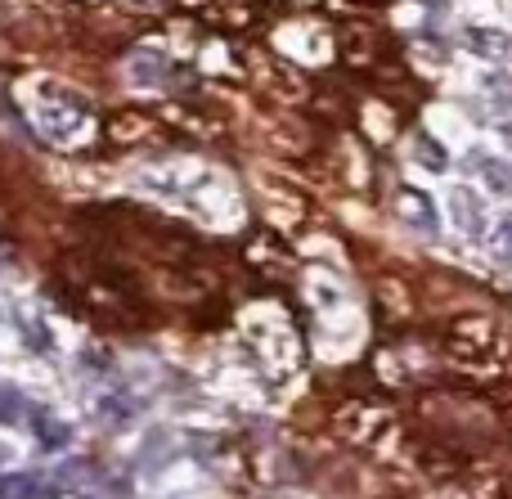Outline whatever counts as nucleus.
Returning a JSON list of instances; mask_svg holds the SVG:
<instances>
[{
  "instance_id": "obj_1",
  "label": "nucleus",
  "mask_w": 512,
  "mask_h": 499,
  "mask_svg": "<svg viewBox=\"0 0 512 499\" xmlns=\"http://www.w3.org/2000/svg\"><path fill=\"white\" fill-rule=\"evenodd\" d=\"M445 351L463 369H490L504 356V333H499V324L490 315H459L445 329Z\"/></svg>"
},
{
  "instance_id": "obj_2",
  "label": "nucleus",
  "mask_w": 512,
  "mask_h": 499,
  "mask_svg": "<svg viewBox=\"0 0 512 499\" xmlns=\"http://www.w3.org/2000/svg\"><path fill=\"white\" fill-rule=\"evenodd\" d=\"M333 428L342 432L351 446H378L387 432L396 428V410L387 401H342L333 410Z\"/></svg>"
},
{
  "instance_id": "obj_3",
  "label": "nucleus",
  "mask_w": 512,
  "mask_h": 499,
  "mask_svg": "<svg viewBox=\"0 0 512 499\" xmlns=\"http://www.w3.org/2000/svg\"><path fill=\"white\" fill-rule=\"evenodd\" d=\"M86 117H90L86 99H77L72 90H50V99L36 108V126H41V135L50 144H72L86 131Z\"/></svg>"
},
{
  "instance_id": "obj_4",
  "label": "nucleus",
  "mask_w": 512,
  "mask_h": 499,
  "mask_svg": "<svg viewBox=\"0 0 512 499\" xmlns=\"http://www.w3.org/2000/svg\"><path fill=\"white\" fill-rule=\"evenodd\" d=\"M337 45H342V59L351 68H378L382 54H387V36L369 18H351V23L337 27Z\"/></svg>"
},
{
  "instance_id": "obj_5",
  "label": "nucleus",
  "mask_w": 512,
  "mask_h": 499,
  "mask_svg": "<svg viewBox=\"0 0 512 499\" xmlns=\"http://www.w3.org/2000/svg\"><path fill=\"white\" fill-rule=\"evenodd\" d=\"M243 257H248V270L265 279H292V270H297V257H292L288 248H283V239L274 230H252V239L243 243Z\"/></svg>"
},
{
  "instance_id": "obj_6",
  "label": "nucleus",
  "mask_w": 512,
  "mask_h": 499,
  "mask_svg": "<svg viewBox=\"0 0 512 499\" xmlns=\"http://www.w3.org/2000/svg\"><path fill=\"white\" fill-rule=\"evenodd\" d=\"M104 140L117 144V149H131V144H153L158 140V117L140 113V108H126V113H113L104 122Z\"/></svg>"
},
{
  "instance_id": "obj_7",
  "label": "nucleus",
  "mask_w": 512,
  "mask_h": 499,
  "mask_svg": "<svg viewBox=\"0 0 512 499\" xmlns=\"http://www.w3.org/2000/svg\"><path fill=\"white\" fill-rule=\"evenodd\" d=\"M391 212H396L400 221L409 225V230H423V234L436 230V203L423 194V189H414V185H400L396 189V198H391Z\"/></svg>"
},
{
  "instance_id": "obj_8",
  "label": "nucleus",
  "mask_w": 512,
  "mask_h": 499,
  "mask_svg": "<svg viewBox=\"0 0 512 499\" xmlns=\"http://www.w3.org/2000/svg\"><path fill=\"white\" fill-rule=\"evenodd\" d=\"M126 72H131L135 86H162V81L176 77V68H171V59L158 50V45H135L131 59H126Z\"/></svg>"
},
{
  "instance_id": "obj_9",
  "label": "nucleus",
  "mask_w": 512,
  "mask_h": 499,
  "mask_svg": "<svg viewBox=\"0 0 512 499\" xmlns=\"http://www.w3.org/2000/svg\"><path fill=\"white\" fill-rule=\"evenodd\" d=\"M50 495H59V486H54V477L41 473V468L0 477V499H50Z\"/></svg>"
},
{
  "instance_id": "obj_10",
  "label": "nucleus",
  "mask_w": 512,
  "mask_h": 499,
  "mask_svg": "<svg viewBox=\"0 0 512 499\" xmlns=\"http://www.w3.org/2000/svg\"><path fill=\"white\" fill-rule=\"evenodd\" d=\"M27 423H32L36 446H41V450H63V446L72 441V428H68V423H63L54 410H45V405H32Z\"/></svg>"
},
{
  "instance_id": "obj_11",
  "label": "nucleus",
  "mask_w": 512,
  "mask_h": 499,
  "mask_svg": "<svg viewBox=\"0 0 512 499\" xmlns=\"http://www.w3.org/2000/svg\"><path fill=\"white\" fill-rule=\"evenodd\" d=\"M203 18L212 27H221V32H248V27L256 23V9L248 5V0H221V5H207L203 9Z\"/></svg>"
},
{
  "instance_id": "obj_12",
  "label": "nucleus",
  "mask_w": 512,
  "mask_h": 499,
  "mask_svg": "<svg viewBox=\"0 0 512 499\" xmlns=\"http://www.w3.org/2000/svg\"><path fill=\"white\" fill-rule=\"evenodd\" d=\"M135 414H140V401L126 392H104L95 401V419L104 423V428H122V423H131Z\"/></svg>"
},
{
  "instance_id": "obj_13",
  "label": "nucleus",
  "mask_w": 512,
  "mask_h": 499,
  "mask_svg": "<svg viewBox=\"0 0 512 499\" xmlns=\"http://www.w3.org/2000/svg\"><path fill=\"white\" fill-rule=\"evenodd\" d=\"M450 207H454V221H459V230L468 234V239H481V234H486V212H481V203L472 198V189H454Z\"/></svg>"
},
{
  "instance_id": "obj_14",
  "label": "nucleus",
  "mask_w": 512,
  "mask_h": 499,
  "mask_svg": "<svg viewBox=\"0 0 512 499\" xmlns=\"http://www.w3.org/2000/svg\"><path fill=\"white\" fill-rule=\"evenodd\" d=\"M54 486H59V491H90V486H99V473L90 459H72V464H63L59 473H54Z\"/></svg>"
},
{
  "instance_id": "obj_15",
  "label": "nucleus",
  "mask_w": 512,
  "mask_h": 499,
  "mask_svg": "<svg viewBox=\"0 0 512 499\" xmlns=\"http://www.w3.org/2000/svg\"><path fill=\"white\" fill-rule=\"evenodd\" d=\"M468 45H472V54H481V59H508V54H512L508 36L504 32H490V27H472Z\"/></svg>"
},
{
  "instance_id": "obj_16",
  "label": "nucleus",
  "mask_w": 512,
  "mask_h": 499,
  "mask_svg": "<svg viewBox=\"0 0 512 499\" xmlns=\"http://www.w3.org/2000/svg\"><path fill=\"white\" fill-rule=\"evenodd\" d=\"M472 171L490 185V194H512V167L504 158H472Z\"/></svg>"
},
{
  "instance_id": "obj_17",
  "label": "nucleus",
  "mask_w": 512,
  "mask_h": 499,
  "mask_svg": "<svg viewBox=\"0 0 512 499\" xmlns=\"http://www.w3.org/2000/svg\"><path fill=\"white\" fill-rule=\"evenodd\" d=\"M414 158L423 162L427 171H445V167H450V158H445V149L432 140V135H423V131L414 135Z\"/></svg>"
},
{
  "instance_id": "obj_18",
  "label": "nucleus",
  "mask_w": 512,
  "mask_h": 499,
  "mask_svg": "<svg viewBox=\"0 0 512 499\" xmlns=\"http://www.w3.org/2000/svg\"><path fill=\"white\" fill-rule=\"evenodd\" d=\"M32 414V401H23L18 387H0V423H18Z\"/></svg>"
},
{
  "instance_id": "obj_19",
  "label": "nucleus",
  "mask_w": 512,
  "mask_h": 499,
  "mask_svg": "<svg viewBox=\"0 0 512 499\" xmlns=\"http://www.w3.org/2000/svg\"><path fill=\"white\" fill-rule=\"evenodd\" d=\"M495 252L512 266V216H504V221L495 225Z\"/></svg>"
},
{
  "instance_id": "obj_20",
  "label": "nucleus",
  "mask_w": 512,
  "mask_h": 499,
  "mask_svg": "<svg viewBox=\"0 0 512 499\" xmlns=\"http://www.w3.org/2000/svg\"><path fill=\"white\" fill-rule=\"evenodd\" d=\"M9 459H14V450H9V446H0V468H5Z\"/></svg>"
},
{
  "instance_id": "obj_21",
  "label": "nucleus",
  "mask_w": 512,
  "mask_h": 499,
  "mask_svg": "<svg viewBox=\"0 0 512 499\" xmlns=\"http://www.w3.org/2000/svg\"><path fill=\"white\" fill-rule=\"evenodd\" d=\"M355 5H378V0H355Z\"/></svg>"
}]
</instances>
